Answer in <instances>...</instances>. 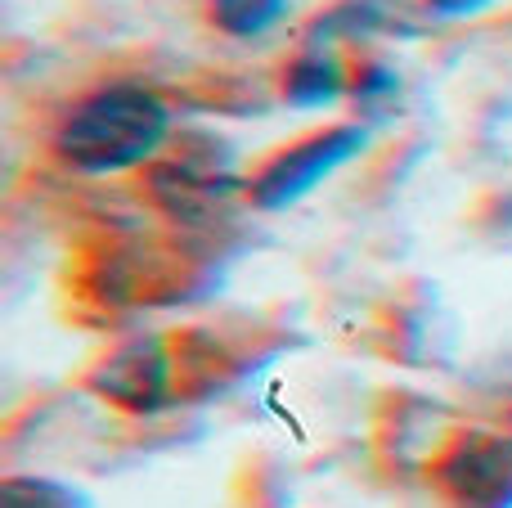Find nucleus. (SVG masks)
<instances>
[{"label":"nucleus","mask_w":512,"mask_h":508,"mask_svg":"<svg viewBox=\"0 0 512 508\" xmlns=\"http://www.w3.org/2000/svg\"><path fill=\"white\" fill-rule=\"evenodd\" d=\"M171 108L144 86H108L81 99L59 126L54 144L68 167L86 176H113L149 162L167 144Z\"/></svg>","instance_id":"1"},{"label":"nucleus","mask_w":512,"mask_h":508,"mask_svg":"<svg viewBox=\"0 0 512 508\" xmlns=\"http://www.w3.org/2000/svg\"><path fill=\"white\" fill-rule=\"evenodd\" d=\"M369 149V131L355 122L328 126V131L310 135V140L292 144V149L274 153L261 171L252 176V203L261 212H283V207L301 203L310 189H319L333 171H342L346 162H355Z\"/></svg>","instance_id":"2"},{"label":"nucleus","mask_w":512,"mask_h":508,"mask_svg":"<svg viewBox=\"0 0 512 508\" xmlns=\"http://www.w3.org/2000/svg\"><path fill=\"white\" fill-rule=\"evenodd\" d=\"M90 387H95L104 401L122 405V410L149 414L171 396V356L162 351V342L140 338V342H131V347L113 351V356L95 369Z\"/></svg>","instance_id":"3"},{"label":"nucleus","mask_w":512,"mask_h":508,"mask_svg":"<svg viewBox=\"0 0 512 508\" xmlns=\"http://www.w3.org/2000/svg\"><path fill=\"white\" fill-rule=\"evenodd\" d=\"M445 491L463 508L512 504V446L499 437H468L441 468Z\"/></svg>","instance_id":"4"},{"label":"nucleus","mask_w":512,"mask_h":508,"mask_svg":"<svg viewBox=\"0 0 512 508\" xmlns=\"http://www.w3.org/2000/svg\"><path fill=\"white\" fill-rule=\"evenodd\" d=\"M342 95H351V81H346V68L337 63V54L328 50H306L283 72V99L292 108H328Z\"/></svg>","instance_id":"5"},{"label":"nucleus","mask_w":512,"mask_h":508,"mask_svg":"<svg viewBox=\"0 0 512 508\" xmlns=\"http://www.w3.org/2000/svg\"><path fill=\"white\" fill-rule=\"evenodd\" d=\"M0 508H95L86 491L50 477H9L0 486Z\"/></svg>","instance_id":"6"},{"label":"nucleus","mask_w":512,"mask_h":508,"mask_svg":"<svg viewBox=\"0 0 512 508\" xmlns=\"http://www.w3.org/2000/svg\"><path fill=\"white\" fill-rule=\"evenodd\" d=\"M288 14V0H212V23L225 36H265Z\"/></svg>","instance_id":"7"},{"label":"nucleus","mask_w":512,"mask_h":508,"mask_svg":"<svg viewBox=\"0 0 512 508\" xmlns=\"http://www.w3.org/2000/svg\"><path fill=\"white\" fill-rule=\"evenodd\" d=\"M396 72L391 68H382V63H369V68H360V77L351 81V95L355 99H364V104H373V99H387V95H396Z\"/></svg>","instance_id":"8"},{"label":"nucleus","mask_w":512,"mask_h":508,"mask_svg":"<svg viewBox=\"0 0 512 508\" xmlns=\"http://www.w3.org/2000/svg\"><path fill=\"white\" fill-rule=\"evenodd\" d=\"M427 5L441 18H472V14H481V9H490L495 0H427Z\"/></svg>","instance_id":"9"}]
</instances>
